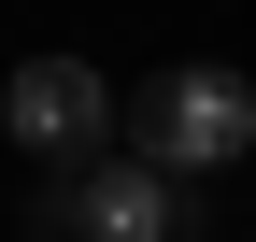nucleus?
Returning a JSON list of instances; mask_svg holds the SVG:
<instances>
[{
    "instance_id": "nucleus-1",
    "label": "nucleus",
    "mask_w": 256,
    "mask_h": 242,
    "mask_svg": "<svg viewBox=\"0 0 256 242\" xmlns=\"http://www.w3.org/2000/svg\"><path fill=\"white\" fill-rule=\"evenodd\" d=\"M142 157H171V171H242L256 157V86L228 72V57H185V72H156L142 86Z\"/></svg>"
},
{
    "instance_id": "nucleus-2",
    "label": "nucleus",
    "mask_w": 256,
    "mask_h": 242,
    "mask_svg": "<svg viewBox=\"0 0 256 242\" xmlns=\"http://www.w3.org/2000/svg\"><path fill=\"white\" fill-rule=\"evenodd\" d=\"M0 128H14L28 157H100L114 86L86 72V57H14V86H0Z\"/></svg>"
},
{
    "instance_id": "nucleus-3",
    "label": "nucleus",
    "mask_w": 256,
    "mask_h": 242,
    "mask_svg": "<svg viewBox=\"0 0 256 242\" xmlns=\"http://www.w3.org/2000/svg\"><path fill=\"white\" fill-rule=\"evenodd\" d=\"M86 228H100V242H171V228H185L171 157H142V171H86Z\"/></svg>"
}]
</instances>
